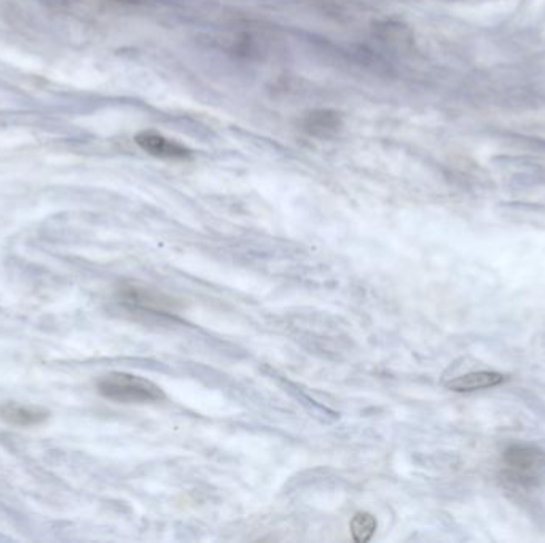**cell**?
Returning <instances> with one entry per match:
<instances>
[{"mask_svg": "<svg viewBox=\"0 0 545 543\" xmlns=\"http://www.w3.org/2000/svg\"><path fill=\"white\" fill-rule=\"evenodd\" d=\"M120 302L129 309L158 315H171L177 306L174 300L168 296L158 294L155 290L136 286H128L120 290Z\"/></svg>", "mask_w": 545, "mask_h": 543, "instance_id": "2", "label": "cell"}, {"mask_svg": "<svg viewBox=\"0 0 545 543\" xmlns=\"http://www.w3.org/2000/svg\"><path fill=\"white\" fill-rule=\"evenodd\" d=\"M342 126H343L342 117L330 108H316L303 117V129L308 135L321 139H329L337 136Z\"/></svg>", "mask_w": 545, "mask_h": 543, "instance_id": "5", "label": "cell"}, {"mask_svg": "<svg viewBox=\"0 0 545 543\" xmlns=\"http://www.w3.org/2000/svg\"><path fill=\"white\" fill-rule=\"evenodd\" d=\"M377 530V520L371 513H357L351 520V534L357 543H365L371 540Z\"/></svg>", "mask_w": 545, "mask_h": 543, "instance_id": "8", "label": "cell"}, {"mask_svg": "<svg viewBox=\"0 0 545 543\" xmlns=\"http://www.w3.org/2000/svg\"><path fill=\"white\" fill-rule=\"evenodd\" d=\"M120 2H136V0H120Z\"/></svg>", "mask_w": 545, "mask_h": 543, "instance_id": "9", "label": "cell"}, {"mask_svg": "<svg viewBox=\"0 0 545 543\" xmlns=\"http://www.w3.org/2000/svg\"><path fill=\"white\" fill-rule=\"evenodd\" d=\"M98 390L108 400L120 403H150L164 398L163 390L141 376L108 373L98 381Z\"/></svg>", "mask_w": 545, "mask_h": 543, "instance_id": "1", "label": "cell"}, {"mask_svg": "<svg viewBox=\"0 0 545 543\" xmlns=\"http://www.w3.org/2000/svg\"><path fill=\"white\" fill-rule=\"evenodd\" d=\"M136 144L152 156L163 160H187L192 156V150L183 144L168 139L160 133L142 131L136 136Z\"/></svg>", "mask_w": 545, "mask_h": 543, "instance_id": "3", "label": "cell"}, {"mask_svg": "<svg viewBox=\"0 0 545 543\" xmlns=\"http://www.w3.org/2000/svg\"><path fill=\"white\" fill-rule=\"evenodd\" d=\"M50 413L47 409L33 405H23V403L5 402L0 405V419L16 426V427H33L45 423Z\"/></svg>", "mask_w": 545, "mask_h": 543, "instance_id": "4", "label": "cell"}, {"mask_svg": "<svg viewBox=\"0 0 545 543\" xmlns=\"http://www.w3.org/2000/svg\"><path fill=\"white\" fill-rule=\"evenodd\" d=\"M542 459L544 456L540 451L531 448V446H520V445L511 446L504 454L505 463L519 473L522 472L526 473V472L536 469Z\"/></svg>", "mask_w": 545, "mask_h": 543, "instance_id": "7", "label": "cell"}, {"mask_svg": "<svg viewBox=\"0 0 545 543\" xmlns=\"http://www.w3.org/2000/svg\"><path fill=\"white\" fill-rule=\"evenodd\" d=\"M505 381V376L498 371H474L467 375H461L458 378H453L446 388L453 392H475V390L490 389L496 388L499 384Z\"/></svg>", "mask_w": 545, "mask_h": 543, "instance_id": "6", "label": "cell"}]
</instances>
